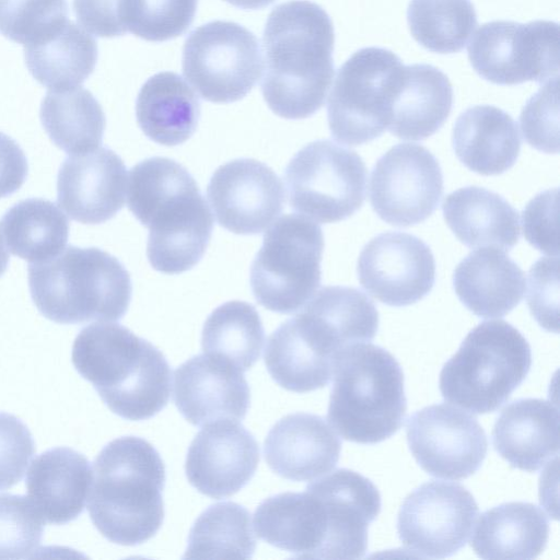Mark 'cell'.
I'll return each mask as SVG.
<instances>
[{
  "label": "cell",
  "mask_w": 560,
  "mask_h": 560,
  "mask_svg": "<svg viewBox=\"0 0 560 560\" xmlns=\"http://www.w3.org/2000/svg\"><path fill=\"white\" fill-rule=\"evenodd\" d=\"M378 322L374 303L360 290L325 287L269 336L264 355L267 371L287 390L325 387L341 353L371 341Z\"/></svg>",
  "instance_id": "cell-1"
},
{
  "label": "cell",
  "mask_w": 560,
  "mask_h": 560,
  "mask_svg": "<svg viewBox=\"0 0 560 560\" xmlns=\"http://www.w3.org/2000/svg\"><path fill=\"white\" fill-rule=\"evenodd\" d=\"M334 44L332 22L320 5L292 0L273 8L262 33L261 92L276 115L302 119L323 106L335 73Z\"/></svg>",
  "instance_id": "cell-2"
},
{
  "label": "cell",
  "mask_w": 560,
  "mask_h": 560,
  "mask_svg": "<svg viewBox=\"0 0 560 560\" xmlns=\"http://www.w3.org/2000/svg\"><path fill=\"white\" fill-rule=\"evenodd\" d=\"M128 208L149 229L147 256L155 270L175 275L200 261L213 218L182 164L154 156L135 165L129 173Z\"/></svg>",
  "instance_id": "cell-3"
},
{
  "label": "cell",
  "mask_w": 560,
  "mask_h": 560,
  "mask_svg": "<svg viewBox=\"0 0 560 560\" xmlns=\"http://www.w3.org/2000/svg\"><path fill=\"white\" fill-rule=\"evenodd\" d=\"M165 466L147 440L121 436L107 443L93 464L89 513L109 541L136 546L152 538L164 520Z\"/></svg>",
  "instance_id": "cell-4"
},
{
  "label": "cell",
  "mask_w": 560,
  "mask_h": 560,
  "mask_svg": "<svg viewBox=\"0 0 560 560\" xmlns=\"http://www.w3.org/2000/svg\"><path fill=\"white\" fill-rule=\"evenodd\" d=\"M71 359L105 405L124 419H150L168 402L167 360L122 325L100 322L84 327L74 339Z\"/></svg>",
  "instance_id": "cell-5"
},
{
  "label": "cell",
  "mask_w": 560,
  "mask_h": 560,
  "mask_svg": "<svg viewBox=\"0 0 560 560\" xmlns=\"http://www.w3.org/2000/svg\"><path fill=\"white\" fill-rule=\"evenodd\" d=\"M27 272L35 306L58 324L118 320L131 301L129 272L97 247L69 245L48 260L30 264Z\"/></svg>",
  "instance_id": "cell-6"
},
{
  "label": "cell",
  "mask_w": 560,
  "mask_h": 560,
  "mask_svg": "<svg viewBox=\"0 0 560 560\" xmlns=\"http://www.w3.org/2000/svg\"><path fill=\"white\" fill-rule=\"evenodd\" d=\"M332 378L327 419L341 438L375 444L400 429L407 411L404 373L386 349L369 342L348 347Z\"/></svg>",
  "instance_id": "cell-7"
},
{
  "label": "cell",
  "mask_w": 560,
  "mask_h": 560,
  "mask_svg": "<svg viewBox=\"0 0 560 560\" xmlns=\"http://www.w3.org/2000/svg\"><path fill=\"white\" fill-rule=\"evenodd\" d=\"M530 365V346L514 326L483 322L443 365L440 390L445 400L472 413L493 412L526 378Z\"/></svg>",
  "instance_id": "cell-8"
},
{
  "label": "cell",
  "mask_w": 560,
  "mask_h": 560,
  "mask_svg": "<svg viewBox=\"0 0 560 560\" xmlns=\"http://www.w3.org/2000/svg\"><path fill=\"white\" fill-rule=\"evenodd\" d=\"M323 231L313 220L285 214L270 225L250 267L256 301L269 311L290 314L320 285Z\"/></svg>",
  "instance_id": "cell-9"
},
{
  "label": "cell",
  "mask_w": 560,
  "mask_h": 560,
  "mask_svg": "<svg viewBox=\"0 0 560 560\" xmlns=\"http://www.w3.org/2000/svg\"><path fill=\"white\" fill-rule=\"evenodd\" d=\"M404 67L393 51L365 47L339 68L327 104L329 129L337 141L359 145L387 129Z\"/></svg>",
  "instance_id": "cell-10"
},
{
  "label": "cell",
  "mask_w": 560,
  "mask_h": 560,
  "mask_svg": "<svg viewBox=\"0 0 560 560\" xmlns=\"http://www.w3.org/2000/svg\"><path fill=\"white\" fill-rule=\"evenodd\" d=\"M289 203L313 221H342L365 199L366 167L353 150L330 140L302 148L284 172Z\"/></svg>",
  "instance_id": "cell-11"
},
{
  "label": "cell",
  "mask_w": 560,
  "mask_h": 560,
  "mask_svg": "<svg viewBox=\"0 0 560 560\" xmlns=\"http://www.w3.org/2000/svg\"><path fill=\"white\" fill-rule=\"evenodd\" d=\"M262 72L259 40L230 21L206 23L187 36L183 73L202 98L232 103L247 95Z\"/></svg>",
  "instance_id": "cell-12"
},
{
  "label": "cell",
  "mask_w": 560,
  "mask_h": 560,
  "mask_svg": "<svg viewBox=\"0 0 560 560\" xmlns=\"http://www.w3.org/2000/svg\"><path fill=\"white\" fill-rule=\"evenodd\" d=\"M467 51L474 70L494 84L544 83L559 78L556 22L491 21L477 30Z\"/></svg>",
  "instance_id": "cell-13"
},
{
  "label": "cell",
  "mask_w": 560,
  "mask_h": 560,
  "mask_svg": "<svg viewBox=\"0 0 560 560\" xmlns=\"http://www.w3.org/2000/svg\"><path fill=\"white\" fill-rule=\"evenodd\" d=\"M478 511L477 502L464 486L428 481L402 501L397 534L404 547L417 557H451L468 541Z\"/></svg>",
  "instance_id": "cell-14"
},
{
  "label": "cell",
  "mask_w": 560,
  "mask_h": 560,
  "mask_svg": "<svg viewBox=\"0 0 560 560\" xmlns=\"http://www.w3.org/2000/svg\"><path fill=\"white\" fill-rule=\"evenodd\" d=\"M443 194V174L424 147L399 143L375 163L370 178V202L386 223L409 226L428 219Z\"/></svg>",
  "instance_id": "cell-15"
},
{
  "label": "cell",
  "mask_w": 560,
  "mask_h": 560,
  "mask_svg": "<svg viewBox=\"0 0 560 560\" xmlns=\"http://www.w3.org/2000/svg\"><path fill=\"white\" fill-rule=\"evenodd\" d=\"M408 446L429 475L451 480L475 474L486 458L487 435L478 420L446 404L427 406L408 418Z\"/></svg>",
  "instance_id": "cell-16"
},
{
  "label": "cell",
  "mask_w": 560,
  "mask_h": 560,
  "mask_svg": "<svg viewBox=\"0 0 560 560\" xmlns=\"http://www.w3.org/2000/svg\"><path fill=\"white\" fill-rule=\"evenodd\" d=\"M358 278L363 289L389 306H407L422 300L435 281V260L430 247L405 232H385L362 248Z\"/></svg>",
  "instance_id": "cell-17"
},
{
  "label": "cell",
  "mask_w": 560,
  "mask_h": 560,
  "mask_svg": "<svg viewBox=\"0 0 560 560\" xmlns=\"http://www.w3.org/2000/svg\"><path fill=\"white\" fill-rule=\"evenodd\" d=\"M207 197L218 223L242 235L258 234L270 226L284 202L278 175L254 159H236L219 166L208 184Z\"/></svg>",
  "instance_id": "cell-18"
},
{
  "label": "cell",
  "mask_w": 560,
  "mask_h": 560,
  "mask_svg": "<svg viewBox=\"0 0 560 560\" xmlns=\"http://www.w3.org/2000/svg\"><path fill=\"white\" fill-rule=\"evenodd\" d=\"M259 446L236 420H220L200 430L185 462L189 483L200 493L222 499L236 493L254 477Z\"/></svg>",
  "instance_id": "cell-19"
},
{
  "label": "cell",
  "mask_w": 560,
  "mask_h": 560,
  "mask_svg": "<svg viewBox=\"0 0 560 560\" xmlns=\"http://www.w3.org/2000/svg\"><path fill=\"white\" fill-rule=\"evenodd\" d=\"M308 487L319 497L326 516L323 559H359L368 549V527L381 512V494L361 474L339 468Z\"/></svg>",
  "instance_id": "cell-20"
},
{
  "label": "cell",
  "mask_w": 560,
  "mask_h": 560,
  "mask_svg": "<svg viewBox=\"0 0 560 560\" xmlns=\"http://www.w3.org/2000/svg\"><path fill=\"white\" fill-rule=\"evenodd\" d=\"M127 170L108 148L70 154L57 176V201L74 221L100 224L124 206Z\"/></svg>",
  "instance_id": "cell-21"
},
{
  "label": "cell",
  "mask_w": 560,
  "mask_h": 560,
  "mask_svg": "<svg viewBox=\"0 0 560 560\" xmlns=\"http://www.w3.org/2000/svg\"><path fill=\"white\" fill-rule=\"evenodd\" d=\"M174 402L194 425L243 420L250 400L243 372L209 354L194 355L174 373Z\"/></svg>",
  "instance_id": "cell-22"
},
{
  "label": "cell",
  "mask_w": 560,
  "mask_h": 560,
  "mask_svg": "<svg viewBox=\"0 0 560 560\" xmlns=\"http://www.w3.org/2000/svg\"><path fill=\"white\" fill-rule=\"evenodd\" d=\"M341 441L320 416L290 413L269 430L264 455L278 476L307 481L327 474L339 460Z\"/></svg>",
  "instance_id": "cell-23"
},
{
  "label": "cell",
  "mask_w": 560,
  "mask_h": 560,
  "mask_svg": "<svg viewBox=\"0 0 560 560\" xmlns=\"http://www.w3.org/2000/svg\"><path fill=\"white\" fill-rule=\"evenodd\" d=\"M492 444L512 467L539 470L559 453L558 406L539 398L511 402L495 420Z\"/></svg>",
  "instance_id": "cell-24"
},
{
  "label": "cell",
  "mask_w": 560,
  "mask_h": 560,
  "mask_svg": "<svg viewBox=\"0 0 560 560\" xmlns=\"http://www.w3.org/2000/svg\"><path fill=\"white\" fill-rule=\"evenodd\" d=\"M92 482L88 458L70 447H54L33 459L25 487L42 517L63 525L84 510Z\"/></svg>",
  "instance_id": "cell-25"
},
{
  "label": "cell",
  "mask_w": 560,
  "mask_h": 560,
  "mask_svg": "<svg viewBox=\"0 0 560 560\" xmlns=\"http://www.w3.org/2000/svg\"><path fill=\"white\" fill-rule=\"evenodd\" d=\"M259 538L296 558L323 559L326 516L319 497L307 486L304 492H282L265 499L254 513Z\"/></svg>",
  "instance_id": "cell-26"
},
{
  "label": "cell",
  "mask_w": 560,
  "mask_h": 560,
  "mask_svg": "<svg viewBox=\"0 0 560 560\" xmlns=\"http://www.w3.org/2000/svg\"><path fill=\"white\" fill-rule=\"evenodd\" d=\"M453 288L476 316L503 317L522 301L525 273L499 248L483 247L459 261L453 273Z\"/></svg>",
  "instance_id": "cell-27"
},
{
  "label": "cell",
  "mask_w": 560,
  "mask_h": 560,
  "mask_svg": "<svg viewBox=\"0 0 560 560\" xmlns=\"http://www.w3.org/2000/svg\"><path fill=\"white\" fill-rule=\"evenodd\" d=\"M452 144L467 168L485 176L510 170L521 151L517 124L492 105H476L463 112L454 124Z\"/></svg>",
  "instance_id": "cell-28"
},
{
  "label": "cell",
  "mask_w": 560,
  "mask_h": 560,
  "mask_svg": "<svg viewBox=\"0 0 560 560\" xmlns=\"http://www.w3.org/2000/svg\"><path fill=\"white\" fill-rule=\"evenodd\" d=\"M452 105L453 88L444 72L425 63L405 66L387 130L404 140H423L443 126Z\"/></svg>",
  "instance_id": "cell-29"
},
{
  "label": "cell",
  "mask_w": 560,
  "mask_h": 560,
  "mask_svg": "<svg viewBox=\"0 0 560 560\" xmlns=\"http://www.w3.org/2000/svg\"><path fill=\"white\" fill-rule=\"evenodd\" d=\"M442 210L447 226L469 248L510 250L520 240L517 211L494 191L459 188L445 197Z\"/></svg>",
  "instance_id": "cell-30"
},
{
  "label": "cell",
  "mask_w": 560,
  "mask_h": 560,
  "mask_svg": "<svg viewBox=\"0 0 560 560\" xmlns=\"http://www.w3.org/2000/svg\"><path fill=\"white\" fill-rule=\"evenodd\" d=\"M549 538L546 513L529 502H506L485 511L471 547L481 559L528 560L538 557Z\"/></svg>",
  "instance_id": "cell-31"
},
{
  "label": "cell",
  "mask_w": 560,
  "mask_h": 560,
  "mask_svg": "<svg viewBox=\"0 0 560 560\" xmlns=\"http://www.w3.org/2000/svg\"><path fill=\"white\" fill-rule=\"evenodd\" d=\"M136 117L149 139L164 145H177L195 132L200 101L179 74L159 72L141 86L136 101Z\"/></svg>",
  "instance_id": "cell-32"
},
{
  "label": "cell",
  "mask_w": 560,
  "mask_h": 560,
  "mask_svg": "<svg viewBox=\"0 0 560 560\" xmlns=\"http://www.w3.org/2000/svg\"><path fill=\"white\" fill-rule=\"evenodd\" d=\"M25 63L42 85L49 90L80 86L97 61L96 40L67 20L52 33L24 46Z\"/></svg>",
  "instance_id": "cell-33"
},
{
  "label": "cell",
  "mask_w": 560,
  "mask_h": 560,
  "mask_svg": "<svg viewBox=\"0 0 560 560\" xmlns=\"http://www.w3.org/2000/svg\"><path fill=\"white\" fill-rule=\"evenodd\" d=\"M39 117L54 144L69 155L90 152L102 144L105 114L86 89L49 90L42 102Z\"/></svg>",
  "instance_id": "cell-34"
},
{
  "label": "cell",
  "mask_w": 560,
  "mask_h": 560,
  "mask_svg": "<svg viewBox=\"0 0 560 560\" xmlns=\"http://www.w3.org/2000/svg\"><path fill=\"white\" fill-rule=\"evenodd\" d=\"M0 223L8 249L31 264L57 256L69 236L65 213L43 198L19 201L7 210Z\"/></svg>",
  "instance_id": "cell-35"
},
{
  "label": "cell",
  "mask_w": 560,
  "mask_h": 560,
  "mask_svg": "<svg viewBox=\"0 0 560 560\" xmlns=\"http://www.w3.org/2000/svg\"><path fill=\"white\" fill-rule=\"evenodd\" d=\"M265 330L256 308L243 301L218 306L206 319L201 334L203 353L245 372L259 359Z\"/></svg>",
  "instance_id": "cell-36"
},
{
  "label": "cell",
  "mask_w": 560,
  "mask_h": 560,
  "mask_svg": "<svg viewBox=\"0 0 560 560\" xmlns=\"http://www.w3.org/2000/svg\"><path fill=\"white\" fill-rule=\"evenodd\" d=\"M255 549L249 512L238 503L225 501L210 505L197 517L184 558L249 559Z\"/></svg>",
  "instance_id": "cell-37"
},
{
  "label": "cell",
  "mask_w": 560,
  "mask_h": 560,
  "mask_svg": "<svg viewBox=\"0 0 560 560\" xmlns=\"http://www.w3.org/2000/svg\"><path fill=\"white\" fill-rule=\"evenodd\" d=\"M407 22L412 37L438 54L460 51L477 26L470 0H411Z\"/></svg>",
  "instance_id": "cell-38"
},
{
  "label": "cell",
  "mask_w": 560,
  "mask_h": 560,
  "mask_svg": "<svg viewBox=\"0 0 560 560\" xmlns=\"http://www.w3.org/2000/svg\"><path fill=\"white\" fill-rule=\"evenodd\" d=\"M198 0H122L127 32L149 42L183 35L191 25Z\"/></svg>",
  "instance_id": "cell-39"
},
{
  "label": "cell",
  "mask_w": 560,
  "mask_h": 560,
  "mask_svg": "<svg viewBox=\"0 0 560 560\" xmlns=\"http://www.w3.org/2000/svg\"><path fill=\"white\" fill-rule=\"evenodd\" d=\"M67 18V0H0V33L24 46L52 33Z\"/></svg>",
  "instance_id": "cell-40"
},
{
  "label": "cell",
  "mask_w": 560,
  "mask_h": 560,
  "mask_svg": "<svg viewBox=\"0 0 560 560\" xmlns=\"http://www.w3.org/2000/svg\"><path fill=\"white\" fill-rule=\"evenodd\" d=\"M45 522L25 495L0 494V559L33 557L44 535Z\"/></svg>",
  "instance_id": "cell-41"
},
{
  "label": "cell",
  "mask_w": 560,
  "mask_h": 560,
  "mask_svg": "<svg viewBox=\"0 0 560 560\" xmlns=\"http://www.w3.org/2000/svg\"><path fill=\"white\" fill-rule=\"evenodd\" d=\"M558 79L541 86L524 105L520 116L525 141L545 153L559 152Z\"/></svg>",
  "instance_id": "cell-42"
},
{
  "label": "cell",
  "mask_w": 560,
  "mask_h": 560,
  "mask_svg": "<svg viewBox=\"0 0 560 560\" xmlns=\"http://www.w3.org/2000/svg\"><path fill=\"white\" fill-rule=\"evenodd\" d=\"M34 453L28 428L14 415L0 412V490L21 481Z\"/></svg>",
  "instance_id": "cell-43"
},
{
  "label": "cell",
  "mask_w": 560,
  "mask_h": 560,
  "mask_svg": "<svg viewBox=\"0 0 560 560\" xmlns=\"http://www.w3.org/2000/svg\"><path fill=\"white\" fill-rule=\"evenodd\" d=\"M559 261L557 256L541 257L528 272L527 304L539 325L558 331Z\"/></svg>",
  "instance_id": "cell-44"
},
{
  "label": "cell",
  "mask_w": 560,
  "mask_h": 560,
  "mask_svg": "<svg viewBox=\"0 0 560 560\" xmlns=\"http://www.w3.org/2000/svg\"><path fill=\"white\" fill-rule=\"evenodd\" d=\"M558 189L536 195L525 207L522 215L526 241L536 249L558 256Z\"/></svg>",
  "instance_id": "cell-45"
},
{
  "label": "cell",
  "mask_w": 560,
  "mask_h": 560,
  "mask_svg": "<svg viewBox=\"0 0 560 560\" xmlns=\"http://www.w3.org/2000/svg\"><path fill=\"white\" fill-rule=\"evenodd\" d=\"M122 0H73L78 22L98 37H117L127 33L121 15Z\"/></svg>",
  "instance_id": "cell-46"
},
{
  "label": "cell",
  "mask_w": 560,
  "mask_h": 560,
  "mask_svg": "<svg viewBox=\"0 0 560 560\" xmlns=\"http://www.w3.org/2000/svg\"><path fill=\"white\" fill-rule=\"evenodd\" d=\"M28 173L27 159L10 136L0 131V198L19 190Z\"/></svg>",
  "instance_id": "cell-47"
},
{
  "label": "cell",
  "mask_w": 560,
  "mask_h": 560,
  "mask_svg": "<svg viewBox=\"0 0 560 560\" xmlns=\"http://www.w3.org/2000/svg\"><path fill=\"white\" fill-rule=\"evenodd\" d=\"M228 3L243 9V10H257L266 8L271 4L275 0H224Z\"/></svg>",
  "instance_id": "cell-48"
},
{
  "label": "cell",
  "mask_w": 560,
  "mask_h": 560,
  "mask_svg": "<svg viewBox=\"0 0 560 560\" xmlns=\"http://www.w3.org/2000/svg\"><path fill=\"white\" fill-rule=\"evenodd\" d=\"M9 264V254L3 245V238L0 233V277L5 272Z\"/></svg>",
  "instance_id": "cell-49"
}]
</instances>
